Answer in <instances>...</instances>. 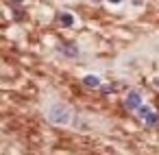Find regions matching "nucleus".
<instances>
[{
    "instance_id": "obj_5",
    "label": "nucleus",
    "mask_w": 159,
    "mask_h": 155,
    "mask_svg": "<svg viewBox=\"0 0 159 155\" xmlns=\"http://www.w3.org/2000/svg\"><path fill=\"white\" fill-rule=\"evenodd\" d=\"M59 50H61V53H66L68 57H76V55H79V48H76L74 44H68V46H59Z\"/></svg>"
},
{
    "instance_id": "obj_6",
    "label": "nucleus",
    "mask_w": 159,
    "mask_h": 155,
    "mask_svg": "<svg viewBox=\"0 0 159 155\" xmlns=\"http://www.w3.org/2000/svg\"><path fill=\"white\" fill-rule=\"evenodd\" d=\"M144 120H146L148 124H157V122H159V118H157V114H152V111H148V114L144 116Z\"/></svg>"
},
{
    "instance_id": "obj_8",
    "label": "nucleus",
    "mask_w": 159,
    "mask_h": 155,
    "mask_svg": "<svg viewBox=\"0 0 159 155\" xmlns=\"http://www.w3.org/2000/svg\"><path fill=\"white\" fill-rule=\"evenodd\" d=\"M155 85H157V87H159V77H157V79H155Z\"/></svg>"
},
{
    "instance_id": "obj_1",
    "label": "nucleus",
    "mask_w": 159,
    "mask_h": 155,
    "mask_svg": "<svg viewBox=\"0 0 159 155\" xmlns=\"http://www.w3.org/2000/svg\"><path fill=\"white\" fill-rule=\"evenodd\" d=\"M70 107L68 105H63V103H57V105H52L50 109H48V118H50V122H55V124H68L70 122Z\"/></svg>"
},
{
    "instance_id": "obj_10",
    "label": "nucleus",
    "mask_w": 159,
    "mask_h": 155,
    "mask_svg": "<svg viewBox=\"0 0 159 155\" xmlns=\"http://www.w3.org/2000/svg\"><path fill=\"white\" fill-rule=\"evenodd\" d=\"M13 2H22V0H13Z\"/></svg>"
},
{
    "instance_id": "obj_2",
    "label": "nucleus",
    "mask_w": 159,
    "mask_h": 155,
    "mask_svg": "<svg viewBox=\"0 0 159 155\" xmlns=\"http://www.w3.org/2000/svg\"><path fill=\"white\" fill-rule=\"evenodd\" d=\"M139 105H142L139 92H135V90H133V92H129V94H126V107H129V109H137Z\"/></svg>"
},
{
    "instance_id": "obj_9",
    "label": "nucleus",
    "mask_w": 159,
    "mask_h": 155,
    "mask_svg": "<svg viewBox=\"0 0 159 155\" xmlns=\"http://www.w3.org/2000/svg\"><path fill=\"white\" fill-rule=\"evenodd\" d=\"M109 2H113V5H118V2H120V0H109Z\"/></svg>"
},
{
    "instance_id": "obj_7",
    "label": "nucleus",
    "mask_w": 159,
    "mask_h": 155,
    "mask_svg": "<svg viewBox=\"0 0 159 155\" xmlns=\"http://www.w3.org/2000/svg\"><path fill=\"white\" fill-rule=\"evenodd\" d=\"M148 111H150V109H148V107H146V105H139V107H137V114H139V116H142V118H144V116H146V114H148Z\"/></svg>"
},
{
    "instance_id": "obj_4",
    "label": "nucleus",
    "mask_w": 159,
    "mask_h": 155,
    "mask_svg": "<svg viewBox=\"0 0 159 155\" xmlns=\"http://www.w3.org/2000/svg\"><path fill=\"white\" fill-rule=\"evenodd\" d=\"M83 85H87V87H100V79L94 77V74H87L83 79Z\"/></svg>"
},
{
    "instance_id": "obj_3",
    "label": "nucleus",
    "mask_w": 159,
    "mask_h": 155,
    "mask_svg": "<svg viewBox=\"0 0 159 155\" xmlns=\"http://www.w3.org/2000/svg\"><path fill=\"white\" fill-rule=\"evenodd\" d=\"M59 22H61V26L70 29V26H74V16L72 13H61L59 16Z\"/></svg>"
}]
</instances>
